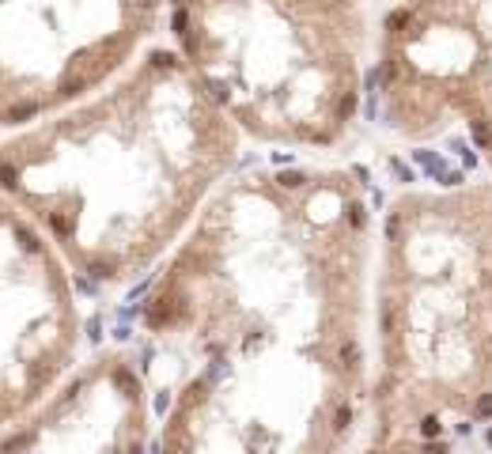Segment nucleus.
Wrapping results in <instances>:
<instances>
[{
	"instance_id": "obj_8",
	"label": "nucleus",
	"mask_w": 492,
	"mask_h": 454,
	"mask_svg": "<svg viewBox=\"0 0 492 454\" xmlns=\"http://www.w3.org/2000/svg\"><path fill=\"white\" fill-rule=\"evenodd\" d=\"M387 4H398V0H387Z\"/></svg>"
},
{
	"instance_id": "obj_3",
	"label": "nucleus",
	"mask_w": 492,
	"mask_h": 454,
	"mask_svg": "<svg viewBox=\"0 0 492 454\" xmlns=\"http://www.w3.org/2000/svg\"><path fill=\"white\" fill-rule=\"evenodd\" d=\"M171 46L246 140L337 148L367 103V0H167Z\"/></svg>"
},
{
	"instance_id": "obj_5",
	"label": "nucleus",
	"mask_w": 492,
	"mask_h": 454,
	"mask_svg": "<svg viewBox=\"0 0 492 454\" xmlns=\"http://www.w3.org/2000/svg\"><path fill=\"white\" fill-rule=\"evenodd\" d=\"M167 0H0V129L19 132L118 80Z\"/></svg>"
},
{
	"instance_id": "obj_2",
	"label": "nucleus",
	"mask_w": 492,
	"mask_h": 454,
	"mask_svg": "<svg viewBox=\"0 0 492 454\" xmlns=\"http://www.w3.org/2000/svg\"><path fill=\"white\" fill-rule=\"evenodd\" d=\"M492 431V178L406 186L375 224L356 454H466Z\"/></svg>"
},
{
	"instance_id": "obj_7",
	"label": "nucleus",
	"mask_w": 492,
	"mask_h": 454,
	"mask_svg": "<svg viewBox=\"0 0 492 454\" xmlns=\"http://www.w3.org/2000/svg\"><path fill=\"white\" fill-rule=\"evenodd\" d=\"M156 413L133 348H106L38 413L0 436V454H151Z\"/></svg>"
},
{
	"instance_id": "obj_6",
	"label": "nucleus",
	"mask_w": 492,
	"mask_h": 454,
	"mask_svg": "<svg viewBox=\"0 0 492 454\" xmlns=\"http://www.w3.org/2000/svg\"><path fill=\"white\" fill-rule=\"evenodd\" d=\"M80 276L30 212L0 193V436L80 368Z\"/></svg>"
},
{
	"instance_id": "obj_1",
	"label": "nucleus",
	"mask_w": 492,
	"mask_h": 454,
	"mask_svg": "<svg viewBox=\"0 0 492 454\" xmlns=\"http://www.w3.org/2000/svg\"><path fill=\"white\" fill-rule=\"evenodd\" d=\"M243 132L174 46H148L103 91L0 140V193L72 273L129 288L163 265L243 156Z\"/></svg>"
},
{
	"instance_id": "obj_4",
	"label": "nucleus",
	"mask_w": 492,
	"mask_h": 454,
	"mask_svg": "<svg viewBox=\"0 0 492 454\" xmlns=\"http://www.w3.org/2000/svg\"><path fill=\"white\" fill-rule=\"evenodd\" d=\"M371 118L401 144L458 129L492 174V0H398L375 35Z\"/></svg>"
}]
</instances>
